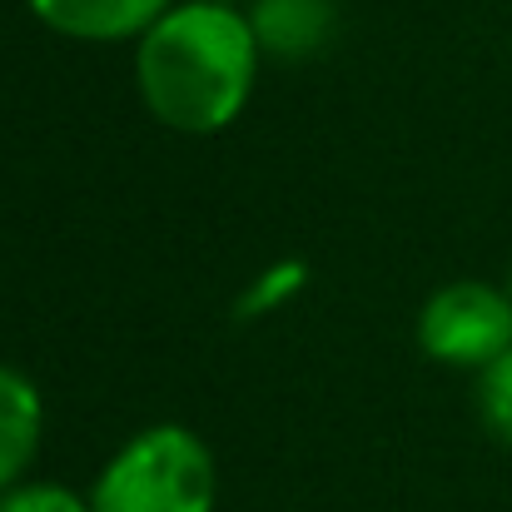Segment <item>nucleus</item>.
Listing matches in <instances>:
<instances>
[{
  "mask_svg": "<svg viewBox=\"0 0 512 512\" xmlns=\"http://www.w3.org/2000/svg\"><path fill=\"white\" fill-rule=\"evenodd\" d=\"M259 60L249 10L234 0H174L135 40V85L165 130L204 140L249 110Z\"/></svg>",
  "mask_w": 512,
  "mask_h": 512,
  "instance_id": "f257e3e1",
  "label": "nucleus"
},
{
  "mask_svg": "<svg viewBox=\"0 0 512 512\" xmlns=\"http://www.w3.org/2000/svg\"><path fill=\"white\" fill-rule=\"evenodd\" d=\"M45 443V398L30 373L0 363V493L25 483Z\"/></svg>",
  "mask_w": 512,
  "mask_h": 512,
  "instance_id": "39448f33",
  "label": "nucleus"
},
{
  "mask_svg": "<svg viewBox=\"0 0 512 512\" xmlns=\"http://www.w3.org/2000/svg\"><path fill=\"white\" fill-rule=\"evenodd\" d=\"M304 279H309L304 259H279V264H269V269L249 284V294L239 299V314H244V319H259V314L284 309V304L304 289Z\"/></svg>",
  "mask_w": 512,
  "mask_h": 512,
  "instance_id": "0eeeda50",
  "label": "nucleus"
},
{
  "mask_svg": "<svg viewBox=\"0 0 512 512\" xmlns=\"http://www.w3.org/2000/svg\"><path fill=\"white\" fill-rule=\"evenodd\" d=\"M0 512H95L85 493L65 488V483H15L10 493H0Z\"/></svg>",
  "mask_w": 512,
  "mask_h": 512,
  "instance_id": "1a4fd4ad",
  "label": "nucleus"
},
{
  "mask_svg": "<svg viewBox=\"0 0 512 512\" xmlns=\"http://www.w3.org/2000/svg\"><path fill=\"white\" fill-rule=\"evenodd\" d=\"M214 503V453L184 423H150L135 438H125L90 488L95 512H214Z\"/></svg>",
  "mask_w": 512,
  "mask_h": 512,
  "instance_id": "f03ea898",
  "label": "nucleus"
},
{
  "mask_svg": "<svg viewBox=\"0 0 512 512\" xmlns=\"http://www.w3.org/2000/svg\"><path fill=\"white\" fill-rule=\"evenodd\" d=\"M478 413L493 428V438L512 443V348L488 368H478Z\"/></svg>",
  "mask_w": 512,
  "mask_h": 512,
  "instance_id": "6e6552de",
  "label": "nucleus"
},
{
  "mask_svg": "<svg viewBox=\"0 0 512 512\" xmlns=\"http://www.w3.org/2000/svg\"><path fill=\"white\" fill-rule=\"evenodd\" d=\"M418 348L448 368H488L512 348V289L453 279L418 309Z\"/></svg>",
  "mask_w": 512,
  "mask_h": 512,
  "instance_id": "7ed1b4c3",
  "label": "nucleus"
},
{
  "mask_svg": "<svg viewBox=\"0 0 512 512\" xmlns=\"http://www.w3.org/2000/svg\"><path fill=\"white\" fill-rule=\"evenodd\" d=\"M30 15L80 45H125L140 40L174 0H25Z\"/></svg>",
  "mask_w": 512,
  "mask_h": 512,
  "instance_id": "20e7f679",
  "label": "nucleus"
},
{
  "mask_svg": "<svg viewBox=\"0 0 512 512\" xmlns=\"http://www.w3.org/2000/svg\"><path fill=\"white\" fill-rule=\"evenodd\" d=\"M249 25L259 35V50L274 60H309L334 40L339 5L334 0H254Z\"/></svg>",
  "mask_w": 512,
  "mask_h": 512,
  "instance_id": "423d86ee",
  "label": "nucleus"
}]
</instances>
